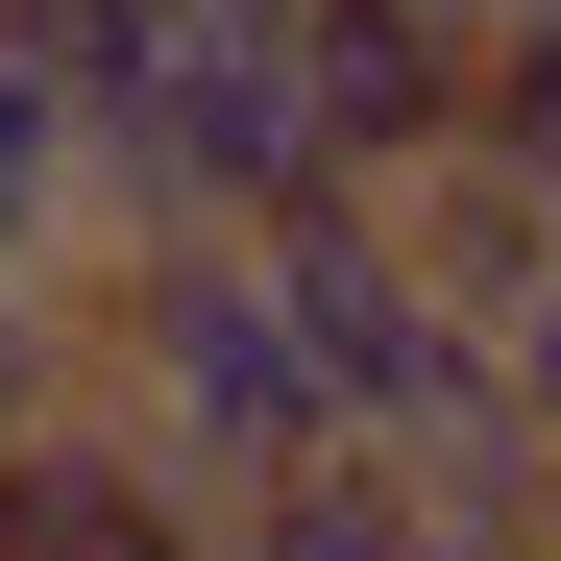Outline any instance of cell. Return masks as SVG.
I'll use <instances>...</instances> for the list:
<instances>
[{
    "label": "cell",
    "mask_w": 561,
    "mask_h": 561,
    "mask_svg": "<svg viewBox=\"0 0 561 561\" xmlns=\"http://www.w3.org/2000/svg\"><path fill=\"white\" fill-rule=\"evenodd\" d=\"M220 561H439V513H415V463L318 439V463H268V489H220Z\"/></svg>",
    "instance_id": "5b68a950"
},
{
    "label": "cell",
    "mask_w": 561,
    "mask_h": 561,
    "mask_svg": "<svg viewBox=\"0 0 561 561\" xmlns=\"http://www.w3.org/2000/svg\"><path fill=\"white\" fill-rule=\"evenodd\" d=\"M294 73H318L342 196H415V171L489 123V25H439V0H294Z\"/></svg>",
    "instance_id": "3957f363"
},
{
    "label": "cell",
    "mask_w": 561,
    "mask_h": 561,
    "mask_svg": "<svg viewBox=\"0 0 561 561\" xmlns=\"http://www.w3.org/2000/svg\"><path fill=\"white\" fill-rule=\"evenodd\" d=\"M439 25H537V0H439Z\"/></svg>",
    "instance_id": "9c48e42d"
},
{
    "label": "cell",
    "mask_w": 561,
    "mask_h": 561,
    "mask_svg": "<svg viewBox=\"0 0 561 561\" xmlns=\"http://www.w3.org/2000/svg\"><path fill=\"white\" fill-rule=\"evenodd\" d=\"M489 391H513V415L561 439V268H537V294H513V318H489Z\"/></svg>",
    "instance_id": "ba28073f"
},
{
    "label": "cell",
    "mask_w": 561,
    "mask_h": 561,
    "mask_svg": "<svg viewBox=\"0 0 561 561\" xmlns=\"http://www.w3.org/2000/svg\"><path fill=\"white\" fill-rule=\"evenodd\" d=\"M0 561H220V489L147 463L123 415H49V439H0Z\"/></svg>",
    "instance_id": "277c9868"
},
{
    "label": "cell",
    "mask_w": 561,
    "mask_h": 561,
    "mask_svg": "<svg viewBox=\"0 0 561 561\" xmlns=\"http://www.w3.org/2000/svg\"><path fill=\"white\" fill-rule=\"evenodd\" d=\"M73 366H99V415L147 463H196V489H268V463L342 439V366H318L294 244H123L99 294H73Z\"/></svg>",
    "instance_id": "6da1fadb"
},
{
    "label": "cell",
    "mask_w": 561,
    "mask_h": 561,
    "mask_svg": "<svg viewBox=\"0 0 561 561\" xmlns=\"http://www.w3.org/2000/svg\"><path fill=\"white\" fill-rule=\"evenodd\" d=\"M463 147L561 196V0H537V25H489V123H463Z\"/></svg>",
    "instance_id": "52a82bcc"
},
{
    "label": "cell",
    "mask_w": 561,
    "mask_h": 561,
    "mask_svg": "<svg viewBox=\"0 0 561 561\" xmlns=\"http://www.w3.org/2000/svg\"><path fill=\"white\" fill-rule=\"evenodd\" d=\"M318 196H342V147H318L294 25L196 0V25H171V73H147V123L99 147V220H123V244H268V220H318Z\"/></svg>",
    "instance_id": "7a4b0ae2"
},
{
    "label": "cell",
    "mask_w": 561,
    "mask_h": 561,
    "mask_svg": "<svg viewBox=\"0 0 561 561\" xmlns=\"http://www.w3.org/2000/svg\"><path fill=\"white\" fill-rule=\"evenodd\" d=\"M391 244L439 268V294H463V318H513V294H537V268H561V196H537V171H489V147H439V171H415V196H391Z\"/></svg>",
    "instance_id": "8992f818"
}]
</instances>
